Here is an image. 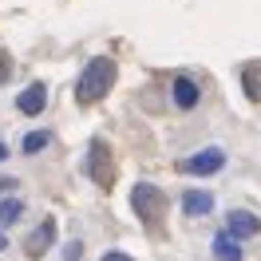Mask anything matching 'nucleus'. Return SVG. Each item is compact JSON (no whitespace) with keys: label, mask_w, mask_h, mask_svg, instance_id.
Here are the masks:
<instances>
[{"label":"nucleus","mask_w":261,"mask_h":261,"mask_svg":"<svg viewBox=\"0 0 261 261\" xmlns=\"http://www.w3.org/2000/svg\"><path fill=\"white\" fill-rule=\"evenodd\" d=\"M0 190H12V178H0Z\"/></svg>","instance_id":"nucleus-16"},{"label":"nucleus","mask_w":261,"mask_h":261,"mask_svg":"<svg viewBox=\"0 0 261 261\" xmlns=\"http://www.w3.org/2000/svg\"><path fill=\"white\" fill-rule=\"evenodd\" d=\"M4 154H8V147H4V143H0V163H4Z\"/></svg>","instance_id":"nucleus-17"},{"label":"nucleus","mask_w":261,"mask_h":261,"mask_svg":"<svg viewBox=\"0 0 261 261\" xmlns=\"http://www.w3.org/2000/svg\"><path fill=\"white\" fill-rule=\"evenodd\" d=\"M226 166V154L218 147H206V150H198V154H190V159H182L178 170L182 174H198V178H206V174H218Z\"/></svg>","instance_id":"nucleus-4"},{"label":"nucleus","mask_w":261,"mask_h":261,"mask_svg":"<svg viewBox=\"0 0 261 261\" xmlns=\"http://www.w3.org/2000/svg\"><path fill=\"white\" fill-rule=\"evenodd\" d=\"M130 206H135V214H139V222L143 226H163V214H166V198L159 186H150V182H139L135 190H130Z\"/></svg>","instance_id":"nucleus-2"},{"label":"nucleus","mask_w":261,"mask_h":261,"mask_svg":"<svg viewBox=\"0 0 261 261\" xmlns=\"http://www.w3.org/2000/svg\"><path fill=\"white\" fill-rule=\"evenodd\" d=\"M48 130H32V135H28V139H24V154H36V150H44L48 147Z\"/></svg>","instance_id":"nucleus-12"},{"label":"nucleus","mask_w":261,"mask_h":261,"mask_svg":"<svg viewBox=\"0 0 261 261\" xmlns=\"http://www.w3.org/2000/svg\"><path fill=\"white\" fill-rule=\"evenodd\" d=\"M87 178L95 182V186H111L115 170H111V150H107V143L103 139H91V147H87Z\"/></svg>","instance_id":"nucleus-3"},{"label":"nucleus","mask_w":261,"mask_h":261,"mask_svg":"<svg viewBox=\"0 0 261 261\" xmlns=\"http://www.w3.org/2000/svg\"><path fill=\"white\" fill-rule=\"evenodd\" d=\"M226 233L238 242V238H257L261 233V218L249 210H229L226 214Z\"/></svg>","instance_id":"nucleus-5"},{"label":"nucleus","mask_w":261,"mask_h":261,"mask_svg":"<svg viewBox=\"0 0 261 261\" xmlns=\"http://www.w3.org/2000/svg\"><path fill=\"white\" fill-rule=\"evenodd\" d=\"M51 242H56V222L48 218V222H40V229H36L32 238L24 242V253H28V257H44Z\"/></svg>","instance_id":"nucleus-8"},{"label":"nucleus","mask_w":261,"mask_h":261,"mask_svg":"<svg viewBox=\"0 0 261 261\" xmlns=\"http://www.w3.org/2000/svg\"><path fill=\"white\" fill-rule=\"evenodd\" d=\"M214 257L218 261H242V245L233 242L229 233H218L214 238Z\"/></svg>","instance_id":"nucleus-10"},{"label":"nucleus","mask_w":261,"mask_h":261,"mask_svg":"<svg viewBox=\"0 0 261 261\" xmlns=\"http://www.w3.org/2000/svg\"><path fill=\"white\" fill-rule=\"evenodd\" d=\"M12 75V60H8V51H0V83Z\"/></svg>","instance_id":"nucleus-13"},{"label":"nucleus","mask_w":261,"mask_h":261,"mask_svg":"<svg viewBox=\"0 0 261 261\" xmlns=\"http://www.w3.org/2000/svg\"><path fill=\"white\" fill-rule=\"evenodd\" d=\"M64 257H67V261H75V257H80V242H71V245H67V249H64Z\"/></svg>","instance_id":"nucleus-14"},{"label":"nucleus","mask_w":261,"mask_h":261,"mask_svg":"<svg viewBox=\"0 0 261 261\" xmlns=\"http://www.w3.org/2000/svg\"><path fill=\"white\" fill-rule=\"evenodd\" d=\"M44 103H48V87H44V83H28V87L20 91V99H16L20 115H40Z\"/></svg>","instance_id":"nucleus-7"},{"label":"nucleus","mask_w":261,"mask_h":261,"mask_svg":"<svg viewBox=\"0 0 261 261\" xmlns=\"http://www.w3.org/2000/svg\"><path fill=\"white\" fill-rule=\"evenodd\" d=\"M115 75H119V67H115V60H107V56H95V60H87V67L80 71V80H75V103H99V99L111 91Z\"/></svg>","instance_id":"nucleus-1"},{"label":"nucleus","mask_w":261,"mask_h":261,"mask_svg":"<svg viewBox=\"0 0 261 261\" xmlns=\"http://www.w3.org/2000/svg\"><path fill=\"white\" fill-rule=\"evenodd\" d=\"M20 214H24V202H20V198H4V202H0V226H12Z\"/></svg>","instance_id":"nucleus-11"},{"label":"nucleus","mask_w":261,"mask_h":261,"mask_svg":"<svg viewBox=\"0 0 261 261\" xmlns=\"http://www.w3.org/2000/svg\"><path fill=\"white\" fill-rule=\"evenodd\" d=\"M103 261H130L127 253H119V249H111V253H103Z\"/></svg>","instance_id":"nucleus-15"},{"label":"nucleus","mask_w":261,"mask_h":261,"mask_svg":"<svg viewBox=\"0 0 261 261\" xmlns=\"http://www.w3.org/2000/svg\"><path fill=\"white\" fill-rule=\"evenodd\" d=\"M210 210H214V194H206V190H186L182 194V214L186 218H206Z\"/></svg>","instance_id":"nucleus-9"},{"label":"nucleus","mask_w":261,"mask_h":261,"mask_svg":"<svg viewBox=\"0 0 261 261\" xmlns=\"http://www.w3.org/2000/svg\"><path fill=\"white\" fill-rule=\"evenodd\" d=\"M170 99H174L178 111H194L198 99H202V91H198V83L190 80V75H178V80L170 83Z\"/></svg>","instance_id":"nucleus-6"},{"label":"nucleus","mask_w":261,"mask_h":261,"mask_svg":"<svg viewBox=\"0 0 261 261\" xmlns=\"http://www.w3.org/2000/svg\"><path fill=\"white\" fill-rule=\"evenodd\" d=\"M4 245H8V242H4V233H0V249H4Z\"/></svg>","instance_id":"nucleus-18"}]
</instances>
